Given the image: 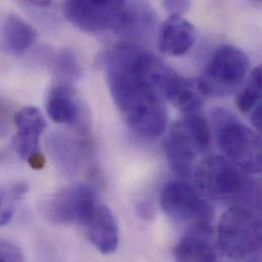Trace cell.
<instances>
[{
  "label": "cell",
  "mask_w": 262,
  "mask_h": 262,
  "mask_svg": "<svg viewBox=\"0 0 262 262\" xmlns=\"http://www.w3.org/2000/svg\"><path fill=\"white\" fill-rule=\"evenodd\" d=\"M155 56L131 44H121L103 57L112 97L132 130L153 139L167 126L161 95L150 81Z\"/></svg>",
  "instance_id": "obj_1"
},
{
  "label": "cell",
  "mask_w": 262,
  "mask_h": 262,
  "mask_svg": "<svg viewBox=\"0 0 262 262\" xmlns=\"http://www.w3.org/2000/svg\"><path fill=\"white\" fill-rule=\"evenodd\" d=\"M240 168L227 159L213 156L204 160L196 169L198 191L215 201L259 204L258 187Z\"/></svg>",
  "instance_id": "obj_2"
},
{
  "label": "cell",
  "mask_w": 262,
  "mask_h": 262,
  "mask_svg": "<svg viewBox=\"0 0 262 262\" xmlns=\"http://www.w3.org/2000/svg\"><path fill=\"white\" fill-rule=\"evenodd\" d=\"M217 237L221 250L229 258L238 261L260 260L261 222L248 206L230 208L221 220Z\"/></svg>",
  "instance_id": "obj_3"
},
{
  "label": "cell",
  "mask_w": 262,
  "mask_h": 262,
  "mask_svg": "<svg viewBox=\"0 0 262 262\" xmlns=\"http://www.w3.org/2000/svg\"><path fill=\"white\" fill-rule=\"evenodd\" d=\"M216 139L229 160L242 171H261V141L259 136L223 110L213 114Z\"/></svg>",
  "instance_id": "obj_4"
},
{
  "label": "cell",
  "mask_w": 262,
  "mask_h": 262,
  "mask_svg": "<svg viewBox=\"0 0 262 262\" xmlns=\"http://www.w3.org/2000/svg\"><path fill=\"white\" fill-rule=\"evenodd\" d=\"M249 59L239 48L223 45L212 54L202 77L198 80L204 97L232 95L245 81Z\"/></svg>",
  "instance_id": "obj_5"
},
{
  "label": "cell",
  "mask_w": 262,
  "mask_h": 262,
  "mask_svg": "<svg viewBox=\"0 0 262 262\" xmlns=\"http://www.w3.org/2000/svg\"><path fill=\"white\" fill-rule=\"evenodd\" d=\"M100 201L89 185L76 184L47 199L42 206L44 217L55 226H87Z\"/></svg>",
  "instance_id": "obj_6"
},
{
  "label": "cell",
  "mask_w": 262,
  "mask_h": 262,
  "mask_svg": "<svg viewBox=\"0 0 262 262\" xmlns=\"http://www.w3.org/2000/svg\"><path fill=\"white\" fill-rule=\"evenodd\" d=\"M160 204L174 221L191 223L195 229L210 230L213 209L202 194L182 180L166 184L160 194Z\"/></svg>",
  "instance_id": "obj_7"
},
{
  "label": "cell",
  "mask_w": 262,
  "mask_h": 262,
  "mask_svg": "<svg viewBox=\"0 0 262 262\" xmlns=\"http://www.w3.org/2000/svg\"><path fill=\"white\" fill-rule=\"evenodd\" d=\"M195 134L185 118L173 123L165 141V151L171 168L180 176L191 173L198 153L203 150L200 147Z\"/></svg>",
  "instance_id": "obj_8"
},
{
  "label": "cell",
  "mask_w": 262,
  "mask_h": 262,
  "mask_svg": "<svg viewBox=\"0 0 262 262\" xmlns=\"http://www.w3.org/2000/svg\"><path fill=\"white\" fill-rule=\"evenodd\" d=\"M159 92L176 108L185 114L197 113L203 104L204 95L198 81L183 78L172 69L162 79Z\"/></svg>",
  "instance_id": "obj_9"
},
{
  "label": "cell",
  "mask_w": 262,
  "mask_h": 262,
  "mask_svg": "<svg viewBox=\"0 0 262 262\" xmlns=\"http://www.w3.org/2000/svg\"><path fill=\"white\" fill-rule=\"evenodd\" d=\"M17 133L13 146L17 154L27 161L41 153L39 150L40 136L46 128V121L41 112L34 106L21 108L14 118Z\"/></svg>",
  "instance_id": "obj_10"
},
{
  "label": "cell",
  "mask_w": 262,
  "mask_h": 262,
  "mask_svg": "<svg viewBox=\"0 0 262 262\" xmlns=\"http://www.w3.org/2000/svg\"><path fill=\"white\" fill-rule=\"evenodd\" d=\"M47 147L57 166L70 176L79 172L88 150L83 139L64 132L51 134L47 139Z\"/></svg>",
  "instance_id": "obj_11"
},
{
  "label": "cell",
  "mask_w": 262,
  "mask_h": 262,
  "mask_svg": "<svg viewBox=\"0 0 262 262\" xmlns=\"http://www.w3.org/2000/svg\"><path fill=\"white\" fill-rule=\"evenodd\" d=\"M195 40L194 26L182 15H169L159 28L158 46L166 55L186 54L193 47Z\"/></svg>",
  "instance_id": "obj_12"
},
{
  "label": "cell",
  "mask_w": 262,
  "mask_h": 262,
  "mask_svg": "<svg viewBox=\"0 0 262 262\" xmlns=\"http://www.w3.org/2000/svg\"><path fill=\"white\" fill-rule=\"evenodd\" d=\"M85 230L91 244L102 254H112L118 249L120 242L118 223L106 205L99 204Z\"/></svg>",
  "instance_id": "obj_13"
},
{
  "label": "cell",
  "mask_w": 262,
  "mask_h": 262,
  "mask_svg": "<svg viewBox=\"0 0 262 262\" xmlns=\"http://www.w3.org/2000/svg\"><path fill=\"white\" fill-rule=\"evenodd\" d=\"M210 233L211 230L194 228L174 247V258L183 262L215 261L216 253L209 240Z\"/></svg>",
  "instance_id": "obj_14"
},
{
  "label": "cell",
  "mask_w": 262,
  "mask_h": 262,
  "mask_svg": "<svg viewBox=\"0 0 262 262\" xmlns=\"http://www.w3.org/2000/svg\"><path fill=\"white\" fill-rule=\"evenodd\" d=\"M63 9L67 18L83 31L98 33L112 30L117 32L115 23L92 9L86 0H64Z\"/></svg>",
  "instance_id": "obj_15"
},
{
  "label": "cell",
  "mask_w": 262,
  "mask_h": 262,
  "mask_svg": "<svg viewBox=\"0 0 262 262\" xmlns=\"http://www.w3.org/2000/svg\"><path fill=\"white\" fill-rule=\"evenodd\" d=\"M36 31L23 18L9 14L2 27V46L6 52L14 56L24 55L34 44Z\"/></svg>",
  "instance_id": "obj_16"
},
{
  "label": "cell",
  "mask_w": 262,
  "mask_h": 262,
  "mask_svg": "<svg viewBox=\"0 0 262 262\" xmlns=\"http://www.w3.org/2000/svg\"><path fill=\"white\" fill-rule=\"evenodd\" d=\"M49 118L58 124H74L80 118V103L74 91L66 86L52 88L46 99Z\"/></svg>",
  "instance_id": "obj_17"
},
{
  "label": "cell",
  "mask_w": 262,
  "mask_h": 262,
  "mask_svg": "<svg viewBox=\"0 0 262 262\" xmlns=\"http://www.w3.org/2000/svg\"><path fill=\"white\" fill-rule=\"evenodd\" d=\"M155 21V13L146 0L127 1L125 20L120 33L138 35L148 31Z\"/></svg>",
  "instance_id": "obj_18"
},
{
  "label": "cell",
  "mask_w": 262,
  "mask_h": 262,
  "mask_svg": "<svg viewBox=\"0 0 262 262\" xmlns=\"http://www.w3.org/2000/svg\"><path fill=\"white\" fill-rule=\"evenodd\" d=\"M261 68H255L250 74L244 88L236 98L238 108L244 114H250L258 105H261Z\"/></svg>",
  "instance_id": "obj_19"
},
{
  "label": "cell",
  "mask_w": 262,
  "mask_h": 262,
  "mask_svg": "<svg viewBox=\"0 0 262 262\" xmlns=\"http://www.w3.org/2000/svg\"><path fill=\"white\" fill-rule=\"evenodd\" d=\"M53 67L57 74L66 78L76 79L81 74V70L76 56L69 50L61 51L56 56Z\"/></svg>",
  "instance_id": "obj_20"
},
{
  "label": "cell",
  "mask_w": 262,
  "mask_h": 262,
  "mask_svg": "<svg viewBox=\"0 0 262 262\" xmlns=\"http://www.w3.org/2000/svg\"><path fill=\"white\" fill-rule=\"evenodd\" d=\"M24 256L17 246L0 239V261H23Z\"/></svg>",
  "instance_id": "obj_21"
},
{
  "label": "cell",
  "mask_w": 262,
  "mask_h": 262,
  "mask_svg": "<svg viewBox=\"0 0 262 262\" xmlns=\"http://www.w3.org/2000/svg\"><path fill=\"white\" fill-rule=\"evenodd\" d=\"M164 9L170 15H182L191 6V0H162Z\"/></svg>",
  "instance_id": "obj_22"
},
{
  "label": "cell",
  "mask_w": 262,
  "mask_h": 262,
  "mask_svg": "<svg viewBox=\"0 0 262 262\" xmlns=\"http://www.w3.org/2000/svg\"><path fill=\"white\" fill-rule=\"evenodd\" d=\"M12 217V206L9 199L0 192V227L6 226Z\"/></svg>",
  "instance_id": "obj_23"
},
{
  "label": "cell",
  "mask_w": 262,
  "mask_h": 262,
  "mask_svg": "<svg viewBox=\"0 0 262 262\" xmlns=\"http://www.w3.org/2000/svg\"><path fill=\"white\" fill-rule=\"evenodd\" d=\"M261 105H258L255 110H253L250 113V120L255 127V129L258 132L261 131Z\"/></svg>",
  "instance_id": "obj_24"
},
{
  "label": "cell",
  "mask_w": 262,
  "mask_h": 262,
  "mask_svg": "<svg viewBox=\"0 0 262 262\" xmlns=\"http://www.w3.org/2000/svg\"><path fill=\"white\" fill-rule=\"evenodd\" d=\"M32 5H35V6H38V7H46L48 5L51 4L52 0H24Z\"/></svg>",
  "instance_id": "obj_25"
},
{
  "label": "cell",
  "mask_w": 262,
  "mask_h": 262,
  "mask_svg": "<svg viewBox=\"0 0 262 262\" xmlns=\"http://www.w3.org/2000/svg\"><path fill=\"white\" fill-rule=\"evenodd\" d=\"M7 132V127H6V123L5 121L2 119V117L0 116V139L3 138L5 136Z\"/></svg>",
  "instance_id": "obj_26"
},
{
  "label": "cell",
  "mask_w": 262,
  "mask_h": 262,
  "mask_svg": "<svg viewBox=\"0 0 262 262\" xmlns=\"http://www.w3.org/2000/svg\"><path fill=\"white\" fill-rule=\"evenodd\" d=\"M256 1H260V0H256Z\"/></svg>",
  "instance_id": "obj_27"
}]
</instances>
